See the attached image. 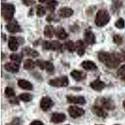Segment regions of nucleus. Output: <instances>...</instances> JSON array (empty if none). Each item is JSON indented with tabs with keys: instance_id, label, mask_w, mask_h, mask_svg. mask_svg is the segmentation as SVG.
Segmentation results:
<instances>
[{
	"instance_id": "f257e3e1",
	"label": "nucleus",
	"mask_w": 125,
	"mask_h": 125,
	"mask_svg": "<svg viewBox=\"0 0 125 125\" xmlns=\"http://www.w3.org/2000/svg\"><path fill=\"white\" fill-rule=\"evenodd\" d=\"M98 60L109 68H115L119 65L121 58L118 54L101 51L98 54Z\"/></svg>"
},
{
	"instance_id": "f03ea898",
	"label": "nucleus",
	"mask_w": 125,
	"mask_h": 125,
	"mask_svg": "<svg viewBox=\"0 0 125 125\" xmlns=\"http://www.w3.org/2000/svg\"><path fill=\"white\" fill-rule=\"evenodd\" d=\"M111 20L110 15L108 11L106 10H100L96 14L94 22L99 27H103L106 25Z\"/></svg>"
},
{
	"instance_id": "7ed1b4c3",
	"label": "nucleus",
	"mask_w": 125,
	"mask_h": 125,
	"mask_svg": "<svg viewBox=\"0 0 125 125\" xmlns=\"http://www.w3.org/2000/svg\"><path fill=\"white\" fill-rule=\"evenodd\" d=\"M15 6L11 3H2L1 15L6 21H10L13 18L15 13Z\"/></svg>"
},
{
	"instance_id": "20e7f679",
	"label": "nucleus",
	"mask_w": 125,
	"mask_h": 125,
	"mask_svg": "<svg viewBox=\"0 0 125 125\" xmlns=\"http://www.w3.org/2000/svg\"><path fill=\"white\" fill-rule=\"evenodd\" d=\"M68 78L66 76L58 77L49 81V84L53 87H65L68 85Z\"/></svg>"
},
{
	"instance_id": "39448f33",
	"label": "nucleus",
	"mask_w": 125,
	"mask_h": 125,
	"mask_svg": "<svg viewBox=\"0 0 125 125\" xmlns=\"http://www.w3.org/2000/svg\"><path fill=\"white\" fill-rule=\"evenodd\" d=\"M43 48L46 50H53V51H61L62 50V44L57 41H43Z\"/></svg>"
},
{
	"instance_id": "423d86ee",
	"label": "nucleus",
	"mask_w": 125,
	"mask_h": 125,
	"mask_svg": "<svg viewBox=\"0 0 125 125\" xmlns=\"http://www.w3.org/2000/svg\"><path fill=\"white\" fill-rule=\"evenodd\" d=\"M36 64L41 70H45L48 73H51L54 71V66L51 62L48 61L38 60L36 61Z\"/></svg>"
},
{
	"instance_id": "0eeeda50",
	"label": "nucleus",
	"mask_w": 125,
	"mask_h": 125,
	"mask_svg": "<svg viewBox=\"0 0 125 125\" xmlns=\"http://www.w3.org/2000/svg\"><path fill=\"white\" fill-rule=\"evenodd\" d=\"M68 111L70 116L74 119L80 118L85 113L84 109L76 106H71L68 108Z\"/></svg>"
},
{
	"instance_id": "6e6552de",
	"label": "nucleus",
	"mask_w": 125,
	"mask_h": 125,
	"mask_svg": "<svg viewBox=\"0 0 125 125\" xmlns=\"http://www.w3.org/2000/svg\"><path fill=\"white\" fill-rule=\"evenodd\" d=\"M54 105V102L51 98L48 96H44L42 98L40 101V108L44 111L50 110Z\"/></svg>"
},
{
	"instance_id": "1a4fd4ad",
	"label": "nucleus",
	"mask_w": 125,
	"mask_h": 125,
	"mask_svg": "<svg viewBox=\"0 0 125 125\" xmlns=\"http://www.w3.org/2000/svg\"><path fill=\"white\" fill-rule=\"evenodd\" d=\"M6 28L8 32L11 33H16L21 31V26L19 25L17 21L14 20H12L11 21H9V23L6 24Z\"/></svg>"
},
{
	"instance_id": "9d476101",
	"label": "nucleus",
	"mask_w": 125,
	"mask_h": 125,
	"mask_svg": "<svg viewBox=\"0 0 125 125\" xmlns=\"http://www.w3.org/2000/svg\"><path fill=\"white\" fill-rule=\"evenodd\" d=\"M66 99L68 102H69L70 103L78 104H81V105L86 103L85 98L82 96L68 95L66 96Z\"/></svg>"
},
{
	"instance_id": "9b49d317",
	"label": "nucleus",
	"mask_w": 125,
	"mask_h": 125,
	"mask_svg": "<svg viewBox=\"0 0 125 125\" xmlns=\"http://www.w3.org/2000/svg\"><path fill=\"white\" fill-rule=\"evenodd\" d=\"M101 106L108 110H113L115 108V105L113 101L110 98H102L100 101Z\"/></svg>"
},
{
	"instance_id": "f8f14e48",
	"label": "nucleus",
	"mask_w": 125,
	"mask_h": 125,
	"mask_svg": "<svg viewBox=\"0 0 125 125\" xmlns=\"http://www.w3.org/2000/svg\"><path fill=\"white\" fill-rule=\"evenodd\" d=\"M74 14V11L70 7H62L58 11V14L60 17L65 18H69Z\"/></svg>"
},
{
	"instance_id": "ddd939ff",
	"label": "nucleus",
	"mask_w": 125,
	"mask_h": 125,
	"mask_svg": "<svg viewBox=\"0 0 125 125\" xmlns=\"http://www.w3.org/2000/svg\"><path fill=\"white\" fill-rule=\"evenodd\" d=\"M66 119L65 114L62 113H54L51 118V122L54 124H59L64 122Z\"/></svg>"
},
{
	"instance_id": "4468645a",
	"label": "nucleus",
	"mask_w": 125,
	"mask_h": 125,
	"mask_svg": "<svg viewBox=\"0 0 125 125\" xmlns=\"http://www.w3.org/2000/svg\"><path fill=\"white\" fill-rule=\"evenodd\" d=\"M84 38L86 43L88 44L92 45L96 43V37L93 32L91 30H87L84 32Z\"/></svg>"
},
{
	"instance_id": "2eb2a0df",
	"label": "nucleus",
	"mask_w": 125,
	"mask_h": 125,
	"mask_svg": "<svg viewBox=\"0 0 125 125\" xmlns=\"http://www.w3.org/2000/svg\"><path fill=\"white\" fill-rule=\"evenodd\" d=\"M90 87L92 88L93 90H95V91H100L105 88L106 84L103 81L99 80V79H97V80L92 81V82L90 83Z\"/></svg>"
},
{
	"instance_id": "dca6fc26",
	"label": "nucleus",
	"mask_w": 125,
	"mask_h": 125,
	"mask_svg": "<svg viewBox=\"0 0 125 125\" xmlns=\"http://www.w3.org/2000/svg\"><path fill=\"white\" fill-rule=\"evenodd\" d=\"M92 112L95 115H96L97 116L100 117V118H105L108 116V114L104 110L103 108L98 105H95L93 106Z\"/></svg>"
},
{
	"instance_id": "f3484780",
	"label": "nucleus",
	"mask_w": 125,
	"mask_h": 125,
	"mask_svg": "<svg viewBox=\"0 0 125 125\" xmlns=\"http://www.w3.org/2000/svg\"><path fill=\"white\" fill-rule=\"evenodd\" d=\"M4 69L7 71L12 73H16L19 71L20 65L17 62H7L4 64Z\"/></svg>"
},
{
	"instance_id": "a211bd4d",
	"label": "nucleus",
	"mask_w": 125,
	"mask_h": 125,
	"mask_svg": "<svg viewBox=\"0 0 125 125\" xmlns=\"http://www.w3.org/2000/svg\"><path fill=\"white\" fill-rule=\"evenodd\" d=\"M19 46V41L14 36H10L8 40V47L11 51H17Z\"/></svg>"
},
{
	"instance_id": "6ab92c4d",
	"label": "nucleus",
	"mask_w": 125,
	"mask_h": 125,
	"mask_svg": "<svg viewBox=\"0 0 125 125\" xmlns=\"http://www.w3.org/2000/svg\"><path fill=\"white\" fill-rule=\"evenodd\" d=\"M71 76L76 81H80L84 80L86 78V74L79 70H73L71 72Z\"/></svg>"
},
{
	"instance_id": "aec40b11",
	"label": "nucleus",
	"mask_w": 125,
	"mask_h": 125,
	"mask_svg": "<svg viewBox=\"0 0 125 125\" xmlns=\"http://www.w3.org/2000/svg\"><path fill=\"white\" fill-rule=\"evenodd\" d=\"M18 85L23 90H28V91H31L33 88V84L30 81L25 80H19L18 81Z\"/></svg>"
},
{
	"instance_id": "412c9836",
	"label": "nucleus",
	"mask_w": 125,
	"mask_h": 125,
	"mask_svg": "<svg viewBox=\"0 0 125 125\" xmlns=\"http://www.w3.org/2000/svg\"><path fill=\"white\" fill-rule=\"evenodd\" d=\"M54 34H56L57 38H58L61 40H65L68 36V34L66 33L65 30L62 27H60V26H59V27L56 29Z\"/></svg>"
},
{
	"instance_id": "4be33fe9",
	"label": "nucleus",
	"mask_w": 125,
	"mask_h": 125,
	"mask_svg": "<svg viewBox=\"0 0 125 125\" xmlns=\"http://www.w3.org/2000/svg\"><path fill=\"white\" fill-rule=\"evenodd\" d=\"M76 51L79 56H82L85 53V45L84 43L81 40H78L76 41Z\"/></svg>"
},
{
	"instance_id": "5701e85b",
	"label": "nucleus",
	"mask_w": 125,
	"mask_h": 125,
	"mask_svg": "<svg viewBox=\"0 0 125 125\" xmlns=\"http://www.w3.org/2000/svg\"><path fill=\"white\" fill-rule=\"evenodd\" d=\"M81 66L85 70L93 71L97 69L96 64L92 61H84L81 63Z\"/></svg>"
},
{
	"instance_id": "b1692460",
	"label": "nucleus",
	"mask_w": 125,
	"mask_h": 125,
	"mask_svg": "<svg viewBox=\"0 0 125 125\" xmlns=\"http://www.w3.org/2000/svg\"><path fill=\"white\" fill-rule=\"evenodd\" d=\"M22 54L27 56L32 57V58H35V57L39 56V53L38 51L31 48L30 47H25L24 48H23V51H22Z\"/></svg>"
},
{
	"instance_id": "393cba45",
	"label": "nucleus",
	"mask_w": 125,
	"mask_h": 125,
	"mask_svg": "<svg viewBox=\"0 0 125 125\" xmlns=\"http://www.w3.org/2000/svg\"><path fill=\"white\" fill-rule=\"evenodd\" d=\"M44 35L48 38H51L55 33V30L52 25H47L44 28Z\"/></svg>"
},
{
	"instance_id": "a878e982",
	"label": "nucleus",
	"mask_w": 125,
	"mask_h": 125,
	"mask_svg": "<svg viewBox=\"0 0 125 125\" xmlns=\"http://www.w3.org/2000/svg\"><path fill=\"white\" fill-rule=\"evenodd\" d=\"M36 62H34L31 59H27L26 60L23 64V68L24 70H31L35 68Z\"/></svg>"
},
{
	"instance_id": "bb28decb",
	"label": "nucleus",
	"mask_w": 125,
	"mask_h": 125,
	"mask_svg": "<svg viewBox=\"0 0 125 125\" xmlns=\"http://www.w3.org/2000/svg\"><path fill=\"white\" fill-rule=\"evenodd\" d=\"M122 1L121 0H112L111 4V11L113 13L117 12L122 6Z\"/></svg>"
},
{
	"instance_id": "cd10ccee",
	"label": "nucleus",
	"mask_w": 125,
	"mask_h": 125,
	"mask_svg": "<svg viewBox=\"0 0 125 125\" xmlns=\"http://www.w3.org/2000/svg\"><path fill=\"white\" fill-rule=\"evenodd\" d=\"M58 3L56 0H50L46 3V8L50 12H54Z\"/></svg>"
},
{
	"instance_id": "c85d7f7f",
	"label": "nucleus",
	"mask_w": 125,
	"mask_h": 125,
	"mask_svg": "<svg viewBox=\"0 0 125 125\" xmlns=\"http://www.w3.org/2000/svg\"><path fill=\"white\" fill-rule=\"evenodd\" d=\"M18 98L20 100L24 101V102H29V101H31L33 99V95L30 93H22L20 94L18 96Z\"/></svg>"
},
{
	"instance_id": "c756f323",
	"label": "nucleus",
	"mask_w": 125,
	"mask_h": 125,
	"mask_svg": "<svg viewBox=\"0 0 125 125\" xmlns=\"http://www.w3.org/2000/svg\"><path fill=\"white\" fill-rule=\"evenodd\" d=\"M66 49L68 50V51L70 52H74L76 51V44L72 41H66L64 44Z\"/></svg>"
},
{
	"instance_id": "7c9ffc66",
	"label": "nucleus",
	"mask_w": 125,
	"mask_h": 125,
	"mask_svg": "<svg viewBox=\"0 0 125 125\" xmlns=\"http://www.w3.org/2000/svg\"><path fill=\"white\" fill-rule=\"evenodd\" d=\"M46 14V10L44 6H43L42 5H38L36 6V15L38 16V17L41 18L44 16Z\"/></svg>"
},
{
	"instance_id": "2f4dec72",
	"label": "nucleus",
	"mask_w": 125,
	"mask_h": 125,
	"mask_svg": "<svg viewBox=\"0 0 125 125\" xmlns=\"http://www.w3.org/2000/svg\"><path fill=\"white\" fill-rule=\"evenodd\" d=\"M4 93L6 94V96L10 99H11L15 97V92L14 90L11 87H6L4 91Z\"/></svg>"
},
{
	"instance_id": "473e14b6",
	"label": "nucleus",
	"mask_w": 125,
	"mask_h": 125,
	"mask_svg": "<svg viewBox=\"0 0 125 125\" xmlns=\"http://www.w3.org/2000/svg\"><path fill=\"white\" fill-rule=\"evenodd\" d=\"M22 58H23V55L22 54L13 53V54H11V56H10V59L13 61L17 62V63H20L21 61Z\"/></svg>"
},
{
	"instance_id": "72a5a7b5",
	"label": "nucleus",
	"mask_w": 125,
	"mask_h": 125,
	"mask_svg": "<svg viewBox=\"0 0 125 125\" xmlns=\"http://www.w3.org/2000/svg\"><path fill=\"white\" fill-rule=\"evenodd\" d=\"M116 27L118 29H123L125 28V20L123 18H119L116 21L115 24Z\"/></svg>"
},
{
	"instance_id": "f704fd0d",
	"label": "nucleus",
	"mask_w": 125,
	"mask_h": 125,
	"mask_svg": "<svg viewBox=\"0 0 125 125\" xmlns=\"http://www.w3.org/2000/svg\"><path fill=\"white\" fill-rule=\"evenodd\" d=\"M113 42L118 45H121L123 43V38L119 34H115L113 36Z\"/></svg>"
},
{
	"instance_id": "c9c22d12",
	"label": "nucleus",
	"mask_w": 125,
	"mask_h": 125,
	"mask_svg": "<svg viewBox=\"0 0 125 125\" xmlns=\"http://www.w3.org/2000/svg\"><path fill=\"white\" fill-rule=\"evenodd\" d=\"M117 74H118V75L121 76V77L125 76V64L121 66L119 68V69L118 70V71H117Z\"/></svg>"
},
{
	"instance_id": "e433bc0d",
	"label": "nucleus",
	"mask_w": 125,
	"mask_h": 125,
	"mask_svg": "<svg viewBox=\"0 0 125 125\" xmlns=\"http://www.w3.org/2000/svg\"><path fill=\"white\" fill-rule=\"evenodd\" d=\"M22 2L24 5L27 6H32L33 4H34L36 3L34 0H22Z\"/></svg>"
},
{
	"instance_id": "4c0bfd02",
	"label": "nucleus",
	"mask_w": 125,
	"mask_h": 125,
	"mask_svg": "<svg viewBox=\"0 0 125 125\" xmlns=\"http://www.w3.org/2000/svg\"><path fill=\"white\" fill-rule=\"evenodd\" d=\"M21 125V120H20L19 118H16L11 121V123H10L8 125Z\"/></svg>"
},
{
	"instance_id": "58836bf2",
	"label": "nucleus",
	"mask_w": 125,
	"mask_h": 125,
	"mask_svg": "<svg viewBox=\"0 0 125 125\" xmlns=\"http://www.w3.org/2000/svg\"><path fill=\"white\" fill-rule=\"evenodd\" d=\"M30 125H44V124L42 121H39V120H35V121H32Z\"/></svg>"
},
{
	"instance_id": "ea45409f",
	"label": "nucleus",
	"mask_w": 125,
	"mask_h": 125,
	"mask_svg": "<svg viewBox=\"0 0 125 125\" xmlns=\"http://www.w3.org/2000/svg\"><path fill=\"white\" fill-rule=\"evenodd\" d=\"M47 1H48V0H38V1L40 2V3H45Z\"/></svg>"
},
{
	"instance_id": "a19ab883",
	"label": "nucleus",
	"mask_w": 125,
	"mask_h": 125,
	"mask_svg": "<svg viewBox=\"0 0 125 125\" xmlns=\"http://www.w3.org/2000/svg\"><path fill=\"white\" fill-rule=\"evenodd\" d=\"M121 80H122V81H123V82L125 83V76H122V77H121Z\"/></svg>"
},
{
	"instance_id": "79ce46f5",
	"label": "nucleus",
	"mask_w": 125,
	"mask_h": 125,
	"mask_svg": "<svg viewBox=\"0 0 125 125\" xmlns=\"http://www.w3.org/2000/svg\"><path fill=\"white\" fill-rule=\"evenodd\" d=\"M123 106L124 109H125V101H123Z\"/></svg>"
},
{
	"instance_id": "37998d69",
	"label": "nucleus",
	"mask_w": 125,
	"mask_h": 125,
	"mask_svg": "<svg viewBox=\"0 0 125 125\" xmlns=\"http://www.w3.org/2000/svg\"><path fill=\"white\" fill-rule=\"evenodd\" d=\"M123 58H124V59H125V54H124L123 56Z\"/></svg>"
},
{
	"instance_id": "c03bdc74",
	"label": "nucleus",
	"mask_w": 125,
	"mask_h": 125,
	"mask_svg": "<svg viewBox=\"0 0 125 125\" xmlns=\"http://www.w3.org/2000/svg\"></svg>"
},
{
	"instance_id": "a18cd8bd",
	"label": "nucleus",
	"mask_w": 125,
	"mask_h": 125,
	"mask_svg": "<svg viewBox=\"0 0 125 125\" xmlns=\"http://www.w3.org/2000/svg\"></svg>"
},
{
	"instance_id": "49530a36",
	"label": "nucleus",
	"mask_w": 125,
	"mask_h": 125,
	"mask_svg": "<svg viewBox=\"0 0 125 125\" xmlns=\"http://www.w3.org/2000/svg\"></svg>"
},
{
	"instance_id": "de8ad7c7",
	"label": "nucleus",
	"mask_w": 125,
	"mask_h": 125,
	"mask_svg": "<svg viewBox=\"0 0 125 125\" xmlns=\"http://www.w3.org/2000/svg\"><path fill=\"white\" fill-rule=\"evenodd\" d=\"M2 1H3V0H2Z\"/></svg>"
}]
</instances>
